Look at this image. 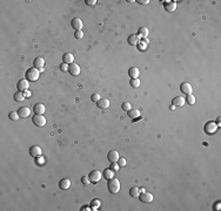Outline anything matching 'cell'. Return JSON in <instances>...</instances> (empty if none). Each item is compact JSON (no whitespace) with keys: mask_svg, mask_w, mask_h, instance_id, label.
I'll list each match as a JSON object with an SVG mask.
<instances>
[{"mask_svg":"<svg viewBox=\"0 0 221 211\" xmlns=\"http://www.w3.org/2000/svg\"><path fill=\"white\" fill-rule=\"evenodd\" d=\"M33 66L35 67V68H39V69H41L44 66H45V60L42 59V58H37L34 61H33Z\"/></svg>","mask_w":221,"mask_h":211,"instance_id":"obj_23","label":"cell"},{"mask_svg":"<svg viewBox=\"0 0 221 211\" xmlns=\"http://www.w3.org/2000/svg\"><path fill=\"white\" fill-rule=\"evenodd\" d=\"M60 71H61V72H68V65L65 63V62H62V63L60 65Z\"/></svg>","mask_w":221,"mask_h":211,"instance_id":"obj_36","label":"cell"},{"mask_svg":"<svg viewBox=\"0 0 221 211\" xmlns=\"http://www.w3.org/2000/svg\"><path fill=\"white\" fill-rule=\"evenodd\" d=\"M185 101H186V102H187L189 106H193L194 103H195V96H194V95H192V94H189V95H187V96H186Z\"/></svg>","mask_w":221,"mask_h":211,"instance_id":"obj_28","label":"cell"},{"mask_svg":"<svg viewBox=\"0 0 221 211\" xmlns=\"http://www.w3.org/2000/svg\"><path fill=\"white\" fill-rule=\"evenodd\" d=\"M140 194H141V189L138 188V187H133V188L129 190V195H131L133 198H139Z\"/></svg>","mask_w":221,"mask_h":211,"instance_id":"obj_24","label":"cell"},{"mask_svg":"<svg viewBox=\"0 0 221 211\" xmlns=\"http://www.w3.org/2000/svg\"><path fill=\"white\" fill-rule=\"evenodd\" d=\"M218 128H219V127H218V124H217L214 121H210V122H207V123L205 124L204 130H205V133H206L207 135H213V134L217 133Z\"/></svg>","mask_w":221,"mask_h":211,"instance_id":"obj_3","label":"cell"},{"mask_svg":"<svg viewBox=\"0 0 221 211\" xmlns=\"http://www.w3.org/2000/svg\"><path fill=\"white\" fill-rule=\"evenodd\" d=\"M39 75H40V71L35 67H32V68H28L26 71V74H25V78L28 80V81H32V82H35L38 79H39Z\"/></svg>","mask_w":221,"mask_h":211,"instance_id":"obj_1","label":"cell"},{"mask_svg":"<svg viewBox=\"0 0 221 211\" xmlns=\"http://www.w3.org/2000/svg\"><path fill=\"white\" fill-rule=\"evenodd\" d=\"M62 62H65V63H67V65L73 63V62H74V56H73V54H72V53H65V54L62 55Z\"/></svg>","mask_w":221,"mask_h":211,"instance_id":"obj_18","label":"cell"},{"mask_svg":"<svg viewBox=\"0 0 221 211\" xmlns=\"http://www.w3.org/2000/svg\"><path fill=\"white\" fill-rule=\"evenodd\" d=\"M100 99H101V96H100L99 94H93V95L91 96V100H92L93 102H98Z\"/></svg>","mask_w":221,"mask_h":211,"instance_id":"obj_37","label":"cell"},{"mask_svg":"<svg viewBox=\"0 0 221 211\" xmlns=\"http://www.w3.org/2000/svg\"><path fill=\"white\" fill-rule=\"evenodd\" d=\"M100 205H101V203H100V201H99V200H93V201H92V203H91L92 210H98Z\"/></svg>","mask_w":221,"mask_h":211,"instance_id":"obj_29","label":"cell"},{"mask_svg":"<svg viewBox=\"0 0 221 211\" xmlns=\"http://www.w3.org/2000/svg\"><path fill=\"white\" fill-rule=\"evenodd\" d=\"M111 169H112L113 171H118V170L120 169V167H119V164H118L116 162H114V163L111 164Z\"/></svg>","mask_w":221,"mask_h":211,"instance_id":"obj_39","label":"cell"},{"mask_svg":"<svg viewBox=\"0 0 221 211\" xmlns=\"http://www.w3.org/2000/svg\"><path fill=\"white\" fill-rule=\"evenodd\" d=\"M71 25H72V27H73L75 31H81V29H83V26H84L83 20H81V19H79V18L73 19V20H72V22H71Z\"/></svg>","mask_w":221,"mask_h":211,"instance_id":"obj_13","label":"cell"},{"mask_svg":"<svg viewBox=\"0 0 221 211\" xmlns=\"http://www.w3.org/2000/svg\"><path fill=\"white\" fill-rule=\"evenodd\" d=\"M128 113V116L132 118V120H136V118H141V114L138 109H131L127 111Z\"/></svg>","mask_w":221,"mask_h":211,"instance_id":"obj_21","label":"cell"},{"mask_svg":"<svg viewBox=\"0 0 221 211\" xmlns=\"http://www.w3.org/2000/svg\"><path fill=\"white\" fill-rule=\"evenodd\" d=\"M33 110H34V113L37 115H42L45 113V106L42 105V103H37V105L34 106Z\"/></svg>","mask_w":221,"mask_h":211,"instance_id":"obj_22","label":"cell"},{"mask_svg":"<svg viewBox=\"0 0 221 211\" xmlns=\"http://www.w3.org/2000/svg\"><path fill=\"white\" fill-rule=\"evenodd\" d=\"M24 96H25V99H29V98H32V92H31L29 89L25 91V92H24Z\"/></svg>","mask_w":221,"mask_h":211,"instance_id":"obj_40","label":"cell"},{"mask_svg":"<svg viewBox=\"0 0 221 211\" xmlns=\"http://www.w3.org/2000/svg\"><path fill=\"white\" fill-rule=\"evenodd\" d=\"M32 122L37 125V127H44L45 124H46V118H45V116H42V115H34L33 117H32Z\"/></svg>","mask_w":221,"mask_h":211,"instance_id":"obj_5","label":"cell"},{"mask_svg":"<svg viewBox=\"0 0 221 211\" xmlns=\"http://www.w3.org/2000/svg\"><path fill=\"white\" fill-rule=\"evenodd\" d=\"M146 45H147V41H145V43L140 41V43L138 45V47H139V48H140L141 51H145V49H146Z\"/></svg>","mask_w":221,"mask_h":211,"instance_id":"obj_42","label":"cell"},{"mask_svg":"<svg viewBox=\"0 0 221 211\" xmlns=\"http://www.w3.org/2000/svg\"><path fill=\"white\" fill-rule=\"evenodd\" d=\"M14 100L17 101V102H22L24 100H25V96H24V93L22 92H17L15 94H14Z\"/></svg>","mask_w":221,"mask_h":211,"instance_id":"obj_27","label":"cell"},{"mask_svg":"<svg viewBox=\"0 0 221 211\" xmlns=\"http://www.w3.org/2000/svg\"><path fill=\"white\" fill-rule=\"evenodd\" d=\"M114 174H115V171H113L111 168H107V169H105V170L103 171V177H104L105 180L110 181L112 178H114Z\"/></svg>","mask_w":221,"mask_h":211,"instance_id":"obj_17","label":"cell"},{"mask_svg":"<svg viewBox=\"0 0 221 211\" xmlns=\"http://www.w3.org/2000/svg\"><path fill=\"white\" fill-rule=\"evenodd\" d=\"M138 2H139L140 5H147V4L149 2V0H138Z\"/></svg>","mask_w":221,"mask_h":211,"instance_id":"obj_43","label":"cell"},{"mask_svg":"<svg viewBox=\"0 0 221 211\" xmlns=\"http://www.w3.org/2000/svg\"><path fill=\"white\" fill-rule=\"evenodd\" d=\"M148 33H149L148 28H146V27H140V28H139V32H138V35H139L140 38L146 39V38L148 36Z\"/></svg>","mask_w":221,"mask_h":211,"instance_id":"obj_26","label":"cell"},{"mask_svg":"<svg viewBox=\"0 0 221 211\" xmlns=\"http://www.w3.org/2000/svg\"><path fill=\"white\" fill-rule=\"evenodd\" d=\"M88 178H90L91 183H94V184H95V183H98L99 181H101L103 175H101V173H100L99 170H93V171H91V173H90Z\"/></svg>","mask_w":221,"mask_h":211,"instance_id":"obj_4","label":"cell"},{"mask_svg":"<svg viewBox=\"0 0 221 211\" xmlns=\"http://www.w3.org/2000/svg\"><path fill=\"white\" fill-rule=\"evenodd\" d=\"M18 114L20 117L22 118H27L29 115H31V109L28 107H20L19 110H18Z\"/></svg>","mask_w":221,"mask_h":211,"instance_id":"obj_12","label":"cell"},{"mask_svg":"<svg viewBox=\"0 0 221 211\" xmlns=\"http://www.w3.org/2000/svg\"><path fill=\"white\" fill-rule=\"evenodd\" d=\"M119 157H120V155H119V153H118V151H115V150H111L110 153L107 154V160L110 161L111 163L118 162Z\"/></svg>","mask_w":221,"mask_h":211,"instance_id":"obj_14","label":"cell"},{"mask_svg":"<svg viewBox=\"0 0 221 211\" xmlns=\"http://www.w3.org/2000/svg\"><path fill=\"white\" fill-rule=\"evenodd\" d=\"M97 105H98L99 108L106 109V108L110 107V100H108V99H100V100L97 102Z\"/></svg>","mask_w":221,"mask_h":211,"instance_id":"obj_25","label":"cell"},{"mask_svg":"<svg viewBox=\"0 0 221 211\" xmlns=\"http://www.w3.org/2000/svg\"><path fill=\"white\" fill-rule=\"evenodd\" d=\"M128 75H129V78H132V79H138L139 75H140V71H139V68H136V67H132V68H129V71H128Z\"/></svg>","mask_w":221,"mask_h":211,"instance_id":"obj_20","label":"cell"},{"mask_svg":"<svg viewBox=\"0 0 221 211\" xmlns=\"http://www.w3.org/2000/svg\"><path fill=\"white\" fill-rule=\"evenodd\" d=\"M107 188H108V191L111 194H118L120 191V181L116 180V178H112L107 182Z\"/></svg>","mask_w":221,"mask_h":211,"instance_id":"obj_2","label":"cell"},{"mask_svg":"<svg viewBox=\"0 0 221 211\" xmlns=\"http://www.w3.org/2000/svg\"><path fill=\"white\" fill-rule=\"evenodd\" d=\"M116 163L119 164V167H125L126 165V160L123 157H119V160H118Z\"/></svg>","mask_w":221,"mask_h":211,"instance_id":"obj_35","label":"cell"},{"mask_svg":"<svg viewBox=\"0 0 221 211\" xmlns=\"http://www.w3.org/2000/svg\"><path fill=\"white\" fill-rule=\"evenodd\" d=\"M214 208H215V210H220V203H217L214 205Z\"/></svg>","mask_w":221,"mask_h":211,"instance_id":"obj_44","label":"cell"},{"mask_svg":"<svg viewBox=\"0 0 221 211\" xmlns=\"http://www.w3.org/2000/svg\"><path fill=\"white\" fill-rule=\"evenodd\" d=\"M81 182H83V184H85V185H87V184H90V183H91V181H90L88 176H83V177H81Z\"/></svg>","mask_w":221,"mask_h":211,"instance_id":"obj_38","label":"cell"},{"mask_svg":"<svg viewBox=\"0 0 221 211\" xmlns=\"http://www.w3.org/2000/svg\"><path fill=\"white\" fill-rule=\"evenodd\" d=\"M139 200H140L142 203H151V202L153 201V195L149 194V192H147V191H144V192L140 194Z\"/></svg>","mask_w":221,"mask_h":211,"instance_id":"obj_9","label":"cell"},{"mask_svg":"<svg viewBox=\"0 0 221 211\" xmlns=\"http://www.w3.org/2000/svg\"><path fill=\"white\" fill-rule=\"evenodd\" d=\"M127 41H128V43H129L131 46H138V45L140 43V41H141V38H140L138 34H131V35L128 36Z\"/></svg>","mask_w":221,"mask_h":211,"instance_id":"obj_10","label":"cell"},{"mask_svg":"<svg viewBox=\"0 0 221 211\" xmlns=\"http://www.w3.org/2000/svg\"><path fill=\"white\" fill-rule=\"evenodd\" d=\"M85 4L87 6H94L97 4V0H85Z\"/></svg>","mask_w":221,"mask_h":211,"instance_id":"obj_41","label":"cell"},{"mask_svg":"<svg viewBox=\"0 0 221 211\" xmlns=\"http://www.w3.org/2000/svg\"><path fill=\"white\" fill-rule=\"evenodd\" d=\"M71 187V181L68 178H62L60 182H59V188L61 190H67L68 188Z\"/></svg>","mask_w":221,"mask_h":211,"instance_id":"obj_19","label":"cell"},{"mask_svg":"<svg viewBox=\"0 0 221 211\" xmlns=\"http://www.w3.org/2000/svg\"><path fill=\"white\" fill-rule=\"evenodd\" d=\"M8 117H9V120H12V121H18V118H19L20 116H19L18 111H11V113L8 114Z\"/></svg>","mask_w":221,"mask_h":211,"instance_id":"obj_30","label":"cell"},{"mask_svg":"<svg viewBox=\"0 0 221 211\" xmlns=\"http://www.w3.org/2000/svg\"><path fill=\"white\" fill-rule=\"evenodd\" d=\"M28 87H29V83H28V80H27V79H21V80H19L18 83H17L18 91H19V92H22V93H24L25 91H27Z\"/></svg>","mask_w":221,"mask_h":211,"instance_id":"obj_6","label":"cell"},{"mask_svg":"<svg viewBox=\"0 0 221 211\" xmlns=\"http://www.w3.org/2000/svg\"><path fill=\"white\" fill-rule=\"evenodd\" d=\"M68 73H70L71 75H73V76L79 75V74H80V66H79L78 63H75V62L68 65Z\"/></svg>","mask_w":221,"mask_h":211,"instance_id":"obj_7","label":"cell"},{"mask_svg":"<svg viewBox=\"0 0 221 211\" xmlns=\"http://www.w3.org/2000/svg\"><path fill=\"white\" fill-rule=\"evenodd\" d=\"M121 108H122L125 111H128V110H131V109H132V105H131L129 102H123V103H122V106H121Z\"/></svg>","mask_w":221,"mask_h":211,"instance_id":"obj_32","label":"cell"},{"mask_svg":"<svg viewBox=\"0 0 221 211\" xmlns=\"http://www.w3.org/2000/svg\"><path fill=\"white\" fill-rule=\"evenodd\" d=\"M74 36H75V39H83L84 38V32L83 31H75Z\"/></svg>","mask_w":221,"mask_h":211,"instance_id":"obj_34","label":"cell"},{"mask_svg":"<svg viewBox=\"0 0 221 211\" xmlns=\"http://www.w3.org/2000/svg\"><path fill=\"white\" fill-rule=\"evenodd\" d=\"M129 83H131V86H132V87L136 88V87H139V86H140V80H139V79H132Z\"/></svg>","mask_w":221,"mask_h":211,"instance_id":"obj_31","label":"cell"},{"mask_svg":"<svg viewBox=\"0 0 221 211\" xmlns=\"http://www.w3.org/2000/svg\"><path fill=\"white\" fill-rule=\"evenodd\" d=\"M35 162H37L38 165H44V164H45V158L41 157V156H39V157L35 158Z\"/></svg>","mask_w":221,"mask_h":211,"instance_id":"obj_33","label":"cell"},{"mask_svg":"<svg viewBox=\"0 0 221 211\" xmlns=\"http://www.w3.org/2000/svg\"><path fill=\"white\" fill-rule=\"evenodd\" d=\"M220 122H221V118H220V117H218V118H217V122H215V123L218 124V127L220 125Z\"/></svg>","mask_w":221,"mask_h":211,"instance_id":"obj_45","label":"cell"},{"mask_svg":"<svg viewBox=\"0 0 221 211\" xmlns=\"http://www.w3.org/2000/svg\"><path fill=\"white\" fill-rule=\"evenodd\" d=\"M180 91H181L182 94H185V95H189V94H192L193 88H192L191 83H188V82H182V83L180 85Z\"/></svg>","mask_w":221,"mask_h":211,"instance_id":"obj_8","label":"cell"},{"mask_svg":"<svg viewBox=\"0 0 221 211\" xmlns=\"http://www.w3.org/2000/svg\"><path fill=\"white\" fill-rule=\"evenodd\" d=\"M185 103H186V101L182 96H175L172 100V105L177 106V107H182V106H185Z\"/></svg>","mask_w":221,"mask_h":211,"instance_id":"obj_16","label":"cell"},{"mask_svg":"<svg viewBox=\"0 0 221 211\" xmlns=\"http://www.w3.org/2000/svg\"><path fill=\"white\" fill-rule=\"evenodd\" d=\"M41 153H42V150H41V148H40L39 145H32V147L29 148V155H31L32 157H34V158L41 156Z\"/></svg>","mask_w":221,"mask_h":211,"instance_id":"obj_11","label":"cell"},{"mask_svg":"<svg viewBox=\"0 0 221 211\" xmlns=\"http://www.w3.org/2000/svg\"><path fill=\"white\" fill-rule=\"evenodd\" d=\"M164 7H165V9H166L167 12L173 13V12L177 9V2H174V1H166V2L164 4Z\"/></svg>","mask_w":221,"mask_h":211,"instance_id":"obj_15","label":"cell"}]
</instances>
